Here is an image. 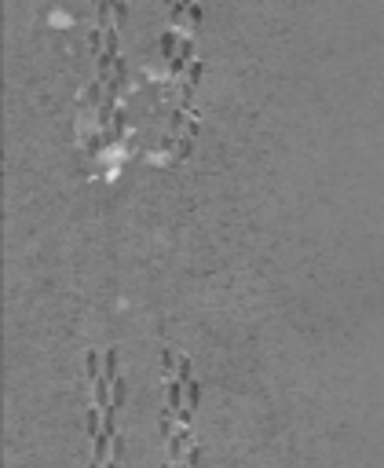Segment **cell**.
<instances>
[{"label":"cell","instance_id":"1","mask_svg":"<svg viewBox=\"0 0 384 468\" xmlns=\"http://www.w3.org/2000/svg\"><path fill=\"white\" fill-rule=\"evenodd\" d=\"M121 158H125V150H121V147H106L103 154H99V161H103V179L106 183H114L117 176H121V168H125V161H121Z\"/></svg>","mask_w":384,"mask_h":468}]
</instances>
